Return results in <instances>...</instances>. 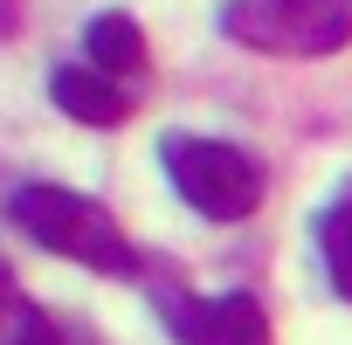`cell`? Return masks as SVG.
I'll list each match as a JSON object with an SVG mask.
<instances>
[{
  "mask_svg": "<svg viewBox=\"0 0 352 345\" xmlns=\"http://www.w3.org/2000/svg\"><path fill=\"white\" fill-rule=\"evenodd\" d=\"M8 214H14V228L28 242H42L49 256H69V263L97 269V276H138L145 269L138 249H131V235L111 221V208L90 201V194H76V187H49V180L14 187Z\"/></svg>",
  "mask_w": 352,
  "mask_h": 345,
  "instance_id": "cell-1",
  "label": "cell"
},
{
  "mask_svg": "<svg viewBox=\"0 0 352 345\" xmlns=\"http://www.w3.org/2000/svg\"><path fill=\"white\" fill-rule=\"evenodd\" d=\"M159 166L173 194L208 221H249L263 208V159L235 138H201V131H166Z\"/></svg>",
  "mask_w": 352,
  "mask_h": 345,
  "instance_id": "cell-2",
  "label": "cell"
},
{
  "mask_svg": "<svg viewBox=\"0 0 352 345\" xmlns=\"http://www.w3.org/2000/svg\"><path fill=\"white\" fill-rule=\"evenodd\" d=\"M221 35L256 56H338L352 42V0H228Z\"/></svg>",
  "mask_w": 352,
  "mask_h": 345,
  "instance_id": "cell-3",
  "label": "cell"
},
{
  "mask_svg": "<svg viewBox=\"0 0 352 345\" xmlns=\"http://www.w3.org/2000/svg\"><path fill=\"white\" fill-rule=\"evenodd\" d=\"M159 318L180 345H270V311L256 290H221V297H180L166 290Z\"/></svg>",
  "mask_w": 352,
  "mask_h": 345,
  "instance_id": "cell-4",
  "label": "cell"
},
{
  "mask_svg": "<svg viewBox=\"0 0 352 345\" xmlns=\"http://www.w3.org/2000/svg\"><path fill=\"white\" fill-rule=\"evenodd\" d=\"M49 97L63 104V118L97 124V131H118V124L138 111V90L118 83V76H104V69H90V63H63V69L49 76Z\"/></svg>",
  "mask_w": 352,
  "mask_h": 345,
  "instance_id": "cell-5",
  "label": "cell"
},
{
  "mask_svg": "<svg viewBox=\"0 0 352 345\" xmlns=\"http://www.w3.org/2000/svg\"><path fill=\"white\" fill-rule=\"evenodd\" d=\"M83 56H90V69H104V76H118L131 90L145 83V35H138L131 14H97L83 28Z\"/></svg>",
  "mask_w": 352,
  "mask_h": 345,
  "instance_id": "cell-6",
  "label": "cell"
},
{
  "mask_svg": "<svg viewBox=\"0 0 352 345\" xmlns=\"http://www.w3.org/2000/svg\"><path fill=\"white\" fill-rule=\"evenodd\" d=\"M311 235H318V256H324V276H331V290L352 304V180L318 208V221H311Z\"/></svg>",
  "mask_w": 352,
  "mask_h": 345,
  "instance_id": "cell-7",
  "label": "cell"
},
{
  "mask_svg": "<svg viewBox=\"0 0 352 345\" xmlns=\"http://www.w3.org/2000/svg\"><path fill=\"white\" fill-rule=\"evenodd\" d=\"M0 345H97L76 318H63V311H42V304H21L14 311V324L0 331Z\"/></svg>",
  "mask_w": 352,
  "mask_h": 345,
  "instance_id": "cell-8",
  "label": "cell"
},
{
  "mask_svg": "<svg viewBox=\"0 0 352 345\" xmlns=\"http://www.w3.org/2000/svg\"><path fill=\"white\" fill-rule=\"evenodd\" d=\"M21 304H28V297H21V283H14V263L0 256V331L14 324V311H21Z\"/></svg>",
  "mask_w": 352,
  "mask_h": 345,
  "instance_id": "cell-9",
  "label": "cell"
}]
</instances>
